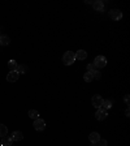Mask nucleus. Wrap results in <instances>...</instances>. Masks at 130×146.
I'll use <instances>...</instances> for the list:
<instances>
[{
	"instance_id": "f257e3e1",
	"label": "nucleus",
	"mask_w": 130,
	"mask_h": 146,
	"mask_svg": "<svg viewBox=\"0 0 130 146\" xmlns=\"http://www.w3.org/2000/svg\"><path fill=\"white\" fill-rule=\"evenodd\" d=\"M74 61H76V55H74L73 51H67L65 54H64L63 63L65 64V65H72Z\"/></svg>"
},
{
	"instance_id": "f03ea898",
	"label": "nucleus",
	"mask_w": 130,
	"mask_h": 146,
	"mask_svg": "<svg viewBox=\"0 0 130 146\" xmlns=\"http://www.w3.org/2000/svg\"><path fill=\"white\" fill-rule=\"evenodd\" d=\"M92 64H94L96 68H104V67L107 65V59H106V56H103V55H99V56H96Z\"/></svg>"
},
{
	"instance_id": "7ed1b4c3",
	"label": "nucleus",
	"mask_w": 130,
	"mask_h": 146,
	"mask_svg": "<svg viewBox=\"0 0 130 146\" xmlns=\"http://www.w3.org/2000/svg\"><path fill=\"white\" fill-rule=\"evenodd\" d=\"M33 127L35 131L42 132V131H44V128H46V121L43 119H35L33 123Z\"/></svg>"
},
{
	"instance_id": "20e7f679",
	"label": "nucleus",
	"mask_w": 130,
	"mask_h": 146,
	"mask_svg": "<svg viewBox=\"0 0 130 146\" xmlns=\"http://www.w3.org/2000/svg\"><path fill=\"white\" fill-rule=\"evenodd\" d=\"M107 116H108L107 110H103L102 107H100V108H98L96 112H95V117H96V120H99V121H102V120H106Z\"/></svg>"
},
{
	"instance_id": "39448f33",
	"label": "nucleus",
	"mask_w": 130,
	"mask_h": 146,
	"mask_svg": "<svg viewBox=\"0 0 130 146\" xmlns=\"http://www.w3.org/2000/svg\"><path fill=\"white\" fill-rule=\"evenodd\" d=\"M109 17L112 18L113 21H118L122 18V12L118 9H112V11H109Z\"/></svg>"
},
{
	"instance_id": "423d86ee",
	"label": "nucleus",
	"mask_w": 130,
	"mask_h": 146,
	"mask_svg": "<svg viewBox=\"0 0 130 146\" xmlns=\"http://www.w3.org/2000/svg\"><path fill=\"white\" fill-rule=\"evenodd\" d=\"M18 77H20V73L17 70H12V72H9L7 74V81L8 82H16L18 81Z\"/></svg>"
},
{
	"instance_id": "0eeeda50",
	"label": "nucleus",
	"mask_w": 130,
	"mask_h": 146,
	"mask_svg": "<svg viewBox=\"0 0 130 146\" xmlns=\"http://www.w3.org/2000/svg\"><path fill=\"white\" fill-rule=\"evenodd\" d=\"M103 98L100 97V95H94L92 97V99H91V102H92V106L95 107V108H100L102 107V103H103Z\"/></svg>"
},
{
	"instance_id": "6e6552de",
	"label": "nucleus",
	"mask_w": 130,
	"mask_h": 146,
	"mask_svg": "<svg viewBox=\"0 0 130 146\" xmlns=\"http://www.w3.org/2000/svg\"><path fill=\"white\" fill-rule=\"evenodd\" d=\"M11 141L12 142H15V141H21V140H24V134H22V132H20V131H15L12 134H11Z\"/></svg>"
},
{
	"instance_id": "1a4fd4ad",
	"label": "nucleus",
	"mask_w": 130,
	"mask_h": 146,
	"mask_svg": "<svg viewBox=\"0 0 130 146\" xmlns=\"http://www.w3.org/2000/svg\"><path fill=\"white\" fill-rule=\"evenodd\" d=\"M74 55H76V60H85V59H87V52L85 50H78L77 52H74Z\"/></svg>"
},
{
	"instance_id": "9d476101",
	"label": "nucleus",
	"mask_w": 130,
	"mask_h": 146,
	"mask_svg": "<svg viewBox=\"0 0 130 146\" xmlns=\"http://www.w3.org/2000/svg\"><path fill=\"white\" fill-rule=\"evenodd\" d=\"M92 7H94V9L98 11V12H103L104 11V3L102 1V0H96V1H94V3H92Z\"/></svg>"
},
{
	"instance_id": "9b49d317",
	"label": "nucleus",
	"mask_w": 130,
	"mask_h": 146,
	"mask_svg": "<svg viewBox=\"0 0 130 146\" xmlns=\"http://www.w3.org/2000/svg\"><path fill=\"white\" fill-rule=\"evenodd\" d=\"M88 140H90L91 143H98V141L100 140V136L98 132H91L90 136H88Z\"/></svg>"
},
{
	"instance_id": "f8f14e48",
	"label": "nucleus",
	"mask_w": 130,
	"mask_h": 146,
	"mask_svg": "<svg viewBox=\"0 0 130 146\" xmlns=\"http://www.w3.org/2000/svg\"><path fill=\"white\" fill-rule=\"evenodd\" d=\"M27 115H29V117L30 119H39V112L36 111V110H29V112H27Z\"/></svg>"
},
{
	"instance_id": "ddd939ff",
	"label": "nucleus",
	"mask_w": 130,
	"mask_h": 146,
	"mask_svg": "<svg viewBox=\"0 0 130 146\" xmlns=\"http://www.w3.org/2000/svg\"><path fill=\"white\" fill-rule=\"evenodd\" d=\"M11 43V39L8 38V35H1L0 36V46H8Z\"/></svg>"
},
{
	"instance_id": "4468645a",
	"label": "nucleus",
	"mask_w": 130,
	"mask_h": 146,
	"mask_svg": "<svg viewBox=\"0 0 130 146\" xmlns=\"http://www.w3.org/2000/svg\"><path fill=\"white\" fill-rule=\"evenodd\" d=\"M102 108H103V110L112 108V100H109V99H104V100H103V103H102Z\"/></svg>"
},
{
	"instance_id": "2eb2a0df",
	"label": "nucleus",
	"mask_w": 130,
	"mask_h": 146,
	"mask_svg": "<svg viewBox=\"0 0 130 146\" xmlns=\"http://www.w3.org/2000/svg\"><path fill=\"white\" fill-rule=\"evenodd\" d=\"M17 67H18V64L16 63V60H9L8 61V68L11 69V72H12V70H17Z\"/></svg>"
},
{
	"instance_id": "dca6fc26",
	"label": "nucleus",
	"mask_w": 130,
	"mask_h": 146,
	"mask_svg": "<svg viewBox=\"0 0 130 146\" xmlns=\"http://www.w3.org/2000/svg\"><path fill=\"white\" fill-rule=\"evenodd\" d=\"M8 134V128L4 124H0V137H5Z\"/></svg>"
},
{
	"instance_id": "f3484780",
	"label": "nucleus",
	"mask_w": 130,
	"mask_h": 146,
	"mask_svg": "<svg viewBox=\"0 0 130 146\" xmlns=\"http://www.w3.org/2000/svg\"><path fill=\"white\" fill-rule=\"evenodd\" d=\"M27 70H29V68H27L26 65H24V64H21V65H18V67H17V72L20 73V74L27 73Z\"/></svg>"
},
{
	"instance_id": "a211bd4d",
	"label": "nucleus",
	"mask_w": 130,
	"mask_h": 146,
	"mask_svg": "<svg viewBox=\"0 0 130 146\" xmlns=\"http://www.w3.org/2000/svg\"><path fill=\"white\" fill-rule=\"evenodd\" d=\"M83 80H85L86 82H91L92 80H94V77H92V73H91V72H86L85 74H83Z\"/></svg>"
},
{
	"instance_id": "6ab92c4d",
	"label": "nucleus",
	"mask_w": 130,
	"mask_h": 146,
	"mask_svg": "<svg viewBox=\"0 0 130 146\" xmlns=\"http://www.w3.org/2000/svg\"><path fill=\"white\" fill-rule=\"evenodd\" d=\"M1 146H12V141H11V138L3 137V140H1Z\"/></svg>"
},
{
	"instance_id": "aec40b11",
	"label": "nucleus",
	"mask_w": 130,
	"mask_h": 146,
	"mask_svg": "<svg viewBox=\"0 0 130 146\" xmlns=\"http://www.w3.org/2000/svg\"><path fill=\"white\" fill-rule=\"evenodd\" d=\"M92 73V77H94V80H100L102 78V73L99 72V70H94V72H91Z\"/></svg>"
},
{
	"instance_id": "412c9836",
	"label": "nucleus",
	"mask_w": 130,
	"mask_h": 146,
	"mask_svg": "<svg viewBox=\"0 0 130 146\" xmlns=\"http://www.w3.org/2000/svg\"><path fill=\"white\" fill-rule=\"evenodd\" d=\"M107 143H108V142H107V140H103V138H100V140L98 141L96 145H98V146H107Z\"/></svg>"
},
{
	"instance_id": "4be33fe9",
	"label": "nucleus",
	"mask_w": 130,
	"mask_h": 146,
	"mask_svg": "<svg viewBox=\"0 0 130 146\" xmlns=\"http://www.w3.org/2000/svg\"><path fill=\"white\" fill-rule=\"evenodd\" d=\"M94 70H96V67H95L94 64H88L87 65V72H94Z\"/></svg>"
},
{
	"instance_id": "5701e85b",
	"label": "nucleus",
	"mask_w": 130,
	"mask_h": 146,
	"mask_svg": "<svg viewBox=\"0 0 130 146\" xmlns=\"http://www.w3.org/2000/svg\"><path fill=\"white\" fill-rule=\"evenodd\" d=\"M124 100H125V103L129 106V95H125V98H124Z\"/></svg>"
},
{
	"instance_id": "b1692460",
	"label": "nucleus",
	"mask_w": 130,
	"mask_h": 146,
	"mask_svg": "<svg viewBox=\"0 0 130 146\" xmlns=\"http://www.w3.org/2000/svg\"><path fill=\"white\" fill-rule=\"evenodd\" d=\"M129 113H130V111H129V108H126V111H125V115H126V116H129Z\"/></svg>"
},
{
	"instance_id": "393cba45",
	"label": "nucleus",
	"mask_w": 130,
	"mask_h": 146,
	"mask_svg": "<svg viewBox=\"0 0 130 146\" xmlns=\"http://www.w3.org/2000/svg\"><path fill=\"white\" fill-rule=\"evenodd\" d=\"M90 146H98V145H96V143H91Z\"/></svg>"
},
{
	"instance_id": "a878e982",
	"label": "nucleus",
	"mask_w": 130,
	"mask_h": 146,
	"mask_svg": "<svg viewBox=\"0 0 130 146\" xmlns=\"http://www.w3.org/2000/svg\"><path fill=\"white\" fill-rule=\"evenodd\" d=\"M0 36H1V34H0Z\"/></svg>"
}]
</instances>
